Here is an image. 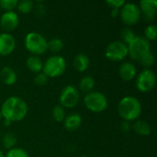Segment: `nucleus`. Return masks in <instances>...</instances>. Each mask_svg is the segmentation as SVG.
I'll list each match as a JSON object with an SVG mask.
<instances>
[{"instance_id": "obj_1", "label": "nucleus", "mask_w": 157, "mask_h": 157, "mask_svg": "<svg viewBox=\"0 0 157 157\" xmlns=\"http://www.w3.org/2000/svg\"><path fill=\"white\" fill-rule=\"evenodd\" d=\"M1 114L4 120L13 121H22L28 113V105L20 98L10 97L3 103L1 108Z\"/></svg>"}, {"instance_id": "obj_2", "label": "nucleus", "mask_w": 157, "mask_h": 157, "mask_svg": "<svg viewBox=\"0 0 157 157\" xmlns=\"http://www.w3.org/2000/svg\"><path fill=\"white\" fill-rule=\"evenodd\" d=\"M118 111L125 121H132L137 120L141 116L142 105L137 98L133 97H125L120 101Z\"/></svg>"}, {"instance_id": "obj_3", "label": "nucleus", "mask_w": 157, "mask_h": 157, "mask_svg": "<svg viewBox=\"0 0 157 157\" xmlns=\"http://www.w3.org/2000/svg\"><path fill=\"white\" fill-rule=\"evenodd\" d=\"M25 46L32 54L41 55L48 50V41L38 32H29L25 37Z\"/></svg>"}, {"instance_id": "obj_4", "label": "nucleus", "mask_w": 157, "mask_h": 157, "mask_svg": "<svg viewBox=\"0 0 157 157\" xmlns=\"http://www.w3.org/2000/svg\"><path fill=\"white\" fill-rule=\"evenodd\" d=\"M66 69V62L63 57L60 55L51 56L43 64L42 71L45 75L49 77H58L62 75Z\"/></svg>"}, {"instance_id": "obj_5", "label": "nucleus", "mask_w": 157, "mask_h": 157, "mask_svg": "<svg viewBox=\"0 0 157 157\" xmlns=\"http://www.w3.org/2000/svg\"><path fill=\"white\" fill-rule=\"evenodd\" d=\"M86 107L92 112L99 113L106 110L108 108V99L101 92H89L84 98Z\"/></svg>"}, {"instance_id": "obj_6", "label": "nucleus", "mask_w": 157, "mask_h": 157, "mask_svg": "<svg viewBox=\"0 0 157 157\" xmlns=\"http://www.w3.org/2000/svg\"><path fill=\"white\" fill-rule=\"evenodd\" d=\"M128 52L130 56L136 61H140L141 58L150 52L149 41L142 37H135L134 40L128 45Z\"/></svg>"}, {"instance_id": "obj_7", "label": "nucleus", "mask_w": 157, "mask_h": 157, "mask_svg": "<svg viewBox=\"0 0 157 157\" xmlns=\"http://www.w3.org/2000/svg\"><path fill=\"white\" fill-rule=\"evenodd\" d=\"M128 54L129 52H128L127 44L120 40L110 42L106 48V52H105L106 57L113 62L122 61L127 57Z\"/></svg>"}, {"instance_id": "obj_8", "label": "nucleus", "mask_w": 157, "mask_h": 157, "mask_svg": "<svg viewBox=\"0 0 157 157\" xmlns=\"http://www.w3.org/2000/svg\"><path fill=\"white\" fill-rule=\"evenodd\" d=\"M141 10L139 6L133 3H125L121 9V20L126 25H135L141 19Z\"/></svg>"}, {"instance_id": "obj_9", "label": "nucleus", "mask_w": 157, "mask_h": 157, "mask_svg": "<svg viewBox=\"0 0 157 157\" xmlns=\"http://www.w3.org/2000/svg\"><path fill=\"white\" fill-rule=\"evenodd\" d=\"M80 99L79 91L74 86H66L60 94V103L63 108H75Z\"/></svg>"}, {"instance_id": "obj_10", "label": "nucleus", "mask_w": 157, "mask_h": 157, "mask_svg": "<svg viewBox=\"0 0 157 157\" xmlns=\"http://www.w3.org/2000/svg\"><path fill=\"white\" fill-rule=\"evenodd\" d=\"M155 74L150 69H144L137 76L136 86L139 91L143 93H148L155 87Z\"/></svg>"}, {"instance_id": "obj_11", "label": "nucleus", "mask_w": 157, "mask_h": 157, "mask_svg": "<svg viewBox=\"0 0 157 157\" xmlns=\"http://www.w3.org/2000/svg\"><path fill=\"white\" fill-rule=\"evenodd\" d=\"M18 22H19L18 16L14 11H6L0 17L1 27L7 33L8 31L14 30L18 26Z\"/></svg>"}, {"instance_id": "obj_12", "label": "nucleus", "mask_w": 157, "mask_h": 157, "mask_svg": "<svg viewBox=\"0 0 157 157\" xmlns=\"http://www.w3.org/2000/svg\"><path fill=\"white\" fill-rule=\"evenodd\" d=\"M16 48V40L14 37L7 33H0V55L6 56L10 54Z\"/></svg>"}, {"instance_id": "obj_13", "label": "nucleus", "mask_w": 157, "mask_h": 157, "mask_svg": "<svg viewBox=\"0 0 157 157\" xmlns=\"http://www.w3.org/2000/svg\"><path fill=\"white\" fill-rule=\"evenodd\" d=\"M139 8L141 10V13L143 12L144 17L148 20L153 19L156 13L157 1L156 0H143L140 2Z\"/></svg>"}, {"instance_id": "obj_14", "label": "nucleus", "mask_w": 157, "mask_h": 157, "mask_svg": "<svg viewBox=\"0 0 157 157\" xmlns=\"http://www.w3.org/2000/svg\"><path fill=\"white\" fill-rule=\"evenodd\" d=\"M119 74H120L121 78L123 81H126V82L132 81L136 76V68H135L133 63L126 62L121 65L120 70H119Z\"/></svg>"}, {"instance_id": "obj_15", "label": "nucleus", "mask_w": 157, "mask_h": 157, "mask_svg": "<svg viewBox=\"0 0 157 157\" xmlns=\"http://www.w3.org/2000/svg\"><path fill=\"white\" fill-rule=\"evenodd\" d=\"M82 124V117L77 113L70 114L64 119V127L69 132L77 130Z\"/></svg>"}, {"instance_id": "obj_16", "label": "nucleus", "mask_w": 157, "mask_h": 157, "mask_svg": "<svg viewBox=\"0 0 157 157\" xmlns=\"http://www.w3.org/2000/svg\"><path fill=\"white\" fill-rule=\"evenodd\" d=\"M0 76H1V79L3 81V83L7 85V86H12L17 81V74L9 66H5L1 70Z\"/></svg>"}, {"instance_id": "obj_17", "label": "nucleus", "mask_w": 157, "mask_h": 157, "mask_svg": "<svg viewBox=\"0 0 157 157\" xmlns=\"http://www.w3.org/2000/svg\"><path fill=\"white\" fill-rule=\"evenodd\" d=\"M73 65L75 69L78 72H85L89 66V58L85 53H78L75 55Z\"/></svg>"}, {"instance_id": "obj_18", "label": "nucleus", "mask_w": 157, "mask_h": 157, "mask_svg": "<svg viewBox=\"0 0 157 157\" xmlns=\"http://www.w3.org/2000/svg\"><path fill=\"white\" fill-rule=\"evenodd\" d=\"M132 128L134 130V132L142 136H147L151 133V126L150 124L145 121H137L132 126Z\"/></svg>"}, {"instance_id": "obj_19", "label": "nucleus", "mask_w": 157, "mask_h": 157, "mask_svg": "<svg viewBox=\"0 0 157 157\" xmlns=\"http://www.w3.org/2000/svg\"><path fill=\"white\" fill-rule=\"evenodd\" d=\"M27 67L33 73H40V71L42 70L43 67V63L41 62V60L36 56V55H32L29 56L27 60Z\"/></svg>"}, {"instance_id": "obj_20", "label": "nucleus", "mask_w": 157, "mask_h": 157, "mask_svg": "<svg viewBox=\"0 0 157 157\" xmlns=\"http://www.w3.org/2000/svg\"><path fill=\"white\" fill-rule=\"evenodd\" d=\"M94 86H95V80L93 77H91L89 75L84 76L81 79L80 84H79V87H80L81 91L86 92V93L92 92Z\"/></svg>"}, {"instance_id": "obj_21", "label": "nucleus", "mask_w": 157, "mask_h": 157, "mask_svg": "<svg viewBox=\"0 0 157 157\" xmlns=\"http://www.w3.org/2000/svg\"><path fill=\"white\" fill-rule=\"evenodd\" d=\"M17 139L16 137V135L12 132H7L3 136L2 139V143L5 148L10 150L12 148H15V145L17 144Z\"/></svg>"}, {"instance_id": "obj_22", "label": "nucleus", "mask_w": 157, "mask_h": 157, "mask_svg": "<svg viewBox=\"0 0 157 157\" xmlns=\"http://www.w3.org/2000/svg\"><path fill=\"white\" fill-rule=\"evenodd\" d=\"M17 9L23 13V14H28L29 13L33 7H34V4L31 0H21L20 2H17Z\"/></svg>"}, {"instance_id": "obj_23", "label": "nucleus", "mask_w": 157, "mask_h": 157, "mask_svg": "<svg viewBox=\"0 0 157 157\" xmlns=\"http://www.w3.org/2000/svg\"><path fill=\"white\" fill-rule=\"evenodd\" d=\"M63 48V42L62 41V40L58 39V38H54L52 39L49 42H48V49L52 52H59Z\"/></svg>"}, {"instance_id": "obj_24", "label": "nucleus", "mask_w": 157, "mask_h": 157, "mask_svg": "<svg viewBox=\"0 0 157 157\" xmlns=\"http://www.w3.org/2000/svg\"><path fill=\"white\" fill-rule=\"evenodd\" d=\"M52 118L55 121L61 122L65 119V112L62 106H55L52 109Z\"/></svg>"}, {"instance_id": "obj_25", "label": "nucleus", "mask_w": 157, "mask_h": 157, "mask_svg": "<svg viewBox=\"0 0 157 157\" xmlns=\"http://www.w3.org/2000/svg\"><path fill=\"white\" fill-rule=\"evenodd\" d=\"M142 64H143V66H144L146 69H149L154 63H155V56H154V54L151 52V51L150 52H148L146 54H144L142 58H141V60L139 61Z\"/></svg>"}, {"instance_id": "obj_26", "label": "nucleus", "mask_w": 157, "mask_h": 157, "mask_svg": "<svg viewBox=\"0 0 157 157\" xmlns=\"http://www.w3.org/2000/svg\"><path fill=\"white\" fill-rule=\"evenodd\" d=\"M121 36H122V39H123V41L122 42H124L127 45L130 42H132L134 40V38L136 37L135 34L133 33V31L131 29H128V28H125V29H122Z\"/></svg>"}, {"instance_id": "obj_27", "label": "nucleus", "mask_w": 157, "mask_h": 157, "mask_svg": "<svg viewBox=\"0 0 157 157\" xmlns=\"http://www.w3.org/2000/svg\"><path fill=\"white\" fill-rule=\"evenodd\" d=\"M6 157H29L28 153L21 148H12L8 150Z\"/></svg>"}, {"instance_id": "obj_28", "label": "nucleus", "mask_w": 157, "mask_h": 157, "mask_svg": "<svg viewBox=\"0 0 157 157\" xmlns=\"http://www.w3.org/2000/svg\"><path fill=\"white\" fill-rule=\"evenodd\" d=\"M156 33L157 28L155 25H149L148 27H146L144 31L147 40H155L156 39Z\"/></svg>"}, {"instance_id": "obj_29", "label": "nucleus", "mask_w": 157, "mask_h": 157, "mask_svg": "<svg viewBox=\"0 0 157 157\" xmlns=\"http://www.w3.org/2000/svg\"><path fill=\"white\" fill-rule=\"evenodd\" d=\"M17 6V0H0V7L6 11H13Z\"/></svg>"}, {"instance_id": "obj_30", "label": "nucleus", "mask_w": 157, "mask_h": 157, "mask_svg": "<svg viewBox=\"0 0 157 157\" xmlns=\"http://www.w3.org/2000/svg\"><path fill=\"white\" fill-rule=\"evenodd\" d=\"M48 76L45 75L43 73H39L34 78V83L37 86H44L48 83Z\"/></svg>"}, {"instance_id": "obj_31", "label": "nucleus", "mask_w": 157, "mask_h": 157, "mask_svg": "<svg viewBox=\"0 0 157 157\" xmlns=\"http://www.w3.org/2000/svg\"><path fill=\"white\" fill-rule=\"evenodd\" d=\"M125 3L126 2L124 0H108L107 1V4L111 7V9L112 8L120 9V8H121L124 6Z\"/></svg>"}, {"instance_id": "obj_32", "label": "nucleus", "mask_w": 157, "mask_h": 157, "mask_svg": "<svg viewBox=\"0 0 157 157\" xmlns=\"http://www.w3.org/2000/svg\"><path fill=\"white\" fill-rule=\"evenodd\" d=\"M121 129L122 130V132H129V131L132 129V125L129 123V121H124V122H122V123H121Z\"/></svg>"}, {"instance_id": "obj_33", "label": "nucleus", "mask_w": 157, "mask_h": 157, "mask_svg": "<svg viewBox=\"0 0 157 157\" xmlns=\"http://www.w3.org/2000/svg\"><path fill=\"white\" fill-rule=\"evenodd\" d=\"M119 12H120V9L112 8V9H111V16H112V17H117V16L119 15Z\"/></svg>"}, {"instance_id": "obj_34", "label": "nucleus", "mask_w": 157, "mask_h": 157, "mask_svg": "<svg viewBox=\"0 0 157 157\" xmlns=\"http://www.w3.org/2000/svg\"><path fill=\"white\" fill-rule=\"evenodd\" d=\"M10 121H6V120H4V124H5V126H9L10 125Z\"/></svg>"}, {"instance_id": "obj_35", "label": "nucleus", "mask_w": 157, "mask_h": 157, "mask_svg": "<svg viewBox=\"0 0 157 157\" xmlns=\"http://www.w3.org/2000/svg\"><path fill=\"white\" fill-rule=\"evenodd\" d=\"M0 157H5L4 155H3V153H2V151H0Z\"/></svg>"}, {"instance_id": "obj_36", "label": "nucleus", "mask_w": 157, "mask_h": 157, "mask_svg": "<svg viewBox=\"0 0 157 157\" xmlns=\"http://www.w3.org/2000/svg\"><path fill=\"white\" fill-rule=\"evenodd\" d=\"M79 157H87L86 155H80Z\"/></svg>"}, {"instance_id": "obj_37", "label": "nucleus", "mask_w": 157, "mask_h": 157, "mask_svg": "<svg viewBox=\"0 0 157 157\" xmlns=\"http://www.w3.org/2000/svg\"><path fill=\"white\" fill-rule=\"evenodd\" d=\"M1 118H2V114H1V110H0V120H1Z\"/></svg>"}]
</instances>
